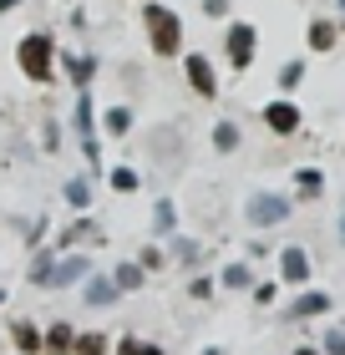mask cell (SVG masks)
Returning a JSON list of instances; mask_svg holds the SVG:
<instances>
[{
	"instance_id": "6da1fadb",
	"label": "cell",
	"mask_w": 345,
	"mask_h": 355,
	"mask_svg": "<svg viewBox=\"0 0 345 355\" xmlns=\"http://www.w3.org/2000/svg\"><path fill=\"white\" fill-rule=\"evenodd\" d=\"M142 21H147V36H153V51L158 56H178V46H183V26H178V15L162 10V6H147Z\"/></svg>"
},
{
	"instance_id": "7a4b0ae2",
	"label": "cell",
	"mask_w": 345,
	"mask_h": 355,
	"mask_svg": "<svg viewBox=\"0 0 345 355\" xmlns=\"http://www.w3.org/2000/svg\"><path fill=\"white\" fill-rule=\"evenodd\" d=\"M15 56H21V71L31 76V82H51V56H56V46H51V36H26L21 46H15Z\"/></svg>"
},
{
	"instance_id": "3957f363",
	"label": "cell",
	"mask_w": 345,
	"mask_h": 355,
	"mask_svg": "<svg viewBox=\"0 0 345 355\" xmlns=\"http://www.w3.org/2000/svg\"><path fill=\"white\" fill-rule=\"evenodd\" d=\"M289 218V198H279V193H254L249 198V223H259V229H269V223Z\"/></svg>"
},
{
	"instance_id": "277c9868",
	"label": "cell",
	"mask_w": 345,
	"mask_h": 355,
	"mask_svg": "<svg viewBox=\"0 0 345 355\" xmlns=\"http://www.w3.org/2000/svg\"><path fill=\"white\" fill-rule=\"evenodd\" d=\"M254 46H259L254 26H234V31H228V61H234L239 71H244V67L254 61Z\"/></svg>"
},
{
	"instance_id": "5b68a950",
	"label": "cell",
	"mask_w": 345,
	"mask_h": 355,
	"mask_svg": "<svg viewBox=\"0 0 345 355\" xmlns=\"http://www.w3.org/2000/svg\"><path fill=\"white\" fill-rule=\"evenodd\" d=\"M188 82H193L199 96H219V76H213V67L203 56H188Z\"/></svg>"
},
{
	"instance_id": "8992f818",
	"label": "cell",
	"mask_w": 345,
	"mask_h": 355,
	"mask_svg": "<svg viewBox=\"0 0 345 355\" xmlns=\"http://www.w3.org/2000/svg\"><path fill=\"white\" fill-rule=\"evenodd\" d=\"M264 122L274 127V132H279V137H289V132H294V127H300V112H294L289 102H274V107L264 112Z\"/></svg>"
},
{
	"instance_id": "52a82bcc",
	"label": "cell",
	"mask_w": 345,
	"mask_h": 355,
	"mask_svg": "<svg viewBox=\"0 0 345 355\" xmlns=\"http://www.w3.org/2000/svg\"><path fill=\"white\" fill-rule=\"evenodd\" d=\"M81 274H87V259H81V254H71L67 264L46 269V284H71V279H81Z\"/></svg>"
},
{
	"instance_id": "ba28073f",
	"label": "cell",
	"mask_w": 345,
	"mask_h": 355,
	"mask_svg": "<svg viewBox=\"0 0 345 355\" xmlns=\"http://www.w3.org/2000/svg\"><path fill=\"white\" fill-rule=\"evenodd\" d=\"M279 274H285L289 284H300L305 274H310V264H305V254H300V249H285V254H279Z\"/></svg>"
},
{
	"instance_id": "9c48e42d",
	"label": "cell",
	"mask_w": 345,
	"mask_h": 355,
	"mask_svg": "<svg viewBox=\"0 0 345 355\" xmlns=\"http://www.w3.org/2000/svg\"><path fill=\"white\" fill-rule=\"evenodd\" d=\"M325 310H330V295H315V289H310V295H300V300H294V310L289 315H325Z\"/></svg>"
},
{
	"instance_id": "30bf717a",
	"label": "cell",
	"mask_w": 345,
	"mask_h": 355,
	"mask_svg": "<svg viewBox=\"0 0 345 355\" xmlns=\"http://www.w3.org/2000/svg\"><path fill=\"white\" fill-rule=\"evenodd\" d=\"M67 71H71V82H76V87H87V82H92V71H96V61H92V56H67Z\"/></svg>"
},
{
	"instance_id": "8fae6325",
	"label": "cell",
	"mask_w": 345,
	"mask_h": 355,
	"mask_svg": "<svg viewBox=\"0 0 345 355\" xmlns=\"http://www.w3.org/2000/svg\"><path fill=\"white\" fill-rule=\"evenodd\" d=\"M15 345H21L26 355H36V350H46V340L36 335V325H26V320H21V325H15Z\"/></svg>"
},
{
	"instance_id": "7c38bea8",
	"label": "cell",
	"mask_w": 345,
	"mask_h": 355,
	"mask_svg": "<svg viewBox=\"0 0 345 355\" xmlns=\"http://www.w3.org/2000/svg\"><path fill=\"white\" fill-rule=\"evenodd\" d=\"M213 148H219V153H234V148H239V127H234V122H219V127H213Z\"/></svg>"
},
{
	"instance_id": "4fadbf2b",
	"label": "cell",
	"mask_w": 345,
	"mask_h": 355,
	"mask_svg": "<svg viewBox=\"0 0 345 355\" xmlns=\"http://www.w3.org/2000/svg\"><path fill=\"white\" fill-rule=\"evenodd\" d=\"M310 46H315V51H330V46H335V26L315 21V26H310Z\"/></svg>"
},
{
	"instance_id": "5bb4252c",
	"label": "cell",
	"mask_w": 345,
	"mask_h": 355,
	"mask_svg": "<svg viewBox=\"0 0 345 355\" xmlns=\"http://www.w3.org/2000/svg\"><path fill=\"white\" fill-rule=\"evenodd\" d=\"M127 127H133V112H127V107H112V112H107V132H112V137H122Z\"/></svg>"
},
{
	"instance_id": "9a60e30c",
	"label": "cell",
	"mask_w": 345,
	"mask_h": 355,
	"mask_svg": "<svg viewBox=\"0 0 345 355\" xmlns=\"http://www.w3.org/2000/svg\"><path fill=\"white\" fill-rule=\"evenodd\" d=\"M46 350H56V355L71 350V330H67V325H51V335H46Z\"/></svg>"
},
{
	"instance_id": "2e32d148",
	"label": "cell",
	"mask_w": 345,
	"mask_h": 355,
	"mask_svg": "<svg viewBox=\"0 0 345 355\" xmlns=\"http://www.w3.org/2000/svg\"><path fill=\"white\" fill-rule=\"evenodd\" d=\"M173 218H178V214H173V203L162 198V203H158V214H153V229H158V234H168V229H173Z\"/></svg>"
},
{
	"instance_id": "e0dca14e",
	"label": "cell",
	"mask_w": 345,
	"mask_h": 355,
	"mask_svg": "<svg viewBox=\"0 0 345 355\" xmlns=\"http://www.w3.org/2000/svg\"><path fill=\"white\" fill-rule=\"evenodd\" d=\"M71 350L76 355H102L107 345H102V335H81V340H71Z\"/></svg>"
},
{
	"instance_id": "ac0fdd59",
	"label": "cell",
	"mask_w": 345,
	"mask_h": 355,
	"mask_svg": "<svg viewBox=\"0 0 345 355\" xmlns=\"http://www.w3.org/2000/svg\"><path fill=\"white\" fill-rule=\"evenodd\" d=\"M87 300H92V304H112V284H107V279H92V284H87Z\"/></svg>"
},
{
	"instance_id": "d6986e66",
	"label": "cell",
	"mask_w": 345,
	"mask_h": 355,
	"mask_svg": "<svg viewBox=\"0 0 345 355\" xmlns=\"http://www.w3.org/2000/svg\"><path fill=\"white\" fill-rule=\"evenodd\" d=\"M112 188H117V193H133V188H137V173H133V168H117V173H112Z\"/></svg>"
},
{
	"instance_id": "ffe728a7",
	"label": "cell",
	"mask_w": 345,
	"mask_h": 355,
	"mask_svg": "<svg viewBox=\"0 0 345 355\" xmlns=\"http://www.w3.org/2000/svg\"><path fill=\"white\" fill-rule=\"evenodd\" d=\"M294 178H300V193H310V198L320 193V173H315V168H300Z\"/></svg>"
},
{
	"instance_id": "44dd1931",
	"label": "cell",
	"mask_w": 345,
	"mask_h": 355,
	"mask_svg": "<svg viewBox=\"0 0 345 355\" xmlns=\"http://www.w3.org/2000/svg\"><path fill=\"white\" fill-rule=\"evenodd\" d=\"M117 355H162V350H158V345H147V340H122Z\"/></svg>"
},
{
	"instance_id": "7402d4cb",
	"label": "cell",
	"mask_w": 345,
	"mask_h": 355,
	"mask_svg": "<svg viewBox=\"0 0 345 355\" xmlns=\"http://www.w3.org/2000/svg\"><path fill=\"white\" fill-rule=\"evenodd\" d=\"M117 284H122V289H137V284H142V269H137V264H122V269H117Z\"/></svg>"
},
{
	"instance_id": "603a6c76",
	"label": "cell",
	"mask_w": 345,
	"mask_h": 355,
	"mask_svg": "<svg viewBox=\"0 0 345 355\" xmlns=\"http://www.w3.org/2000/svg\"><path fill=\"white\" fill-rule=\"evenodd\" d=\"M76 127H81V137H92V102L87 96L76 102Z\"/></svg>"
},
{
	"instance_id": "cb8c5ba5",
	"label": "cell",
	"mask_w": 345,
	"mask_h": 355,
	"mask_svg": "<svg viewBox=\"0 0 345 355\" xmlns=\"http://www.w3.org/2000/svg\"><path fill=\"white\" fill-rule=\"evenodd\" d=\"M224 284H228V289H244V284H249V269H244V264H228Z\"/></svg>"
},
{
	"instance_id": "d4e9b609",
	"label": "cell",
	"mask_w": 345,
	"mask_h": 355,
	"mask_svg": "<svg viewBox=\"0 0 345 355\" xmlns=\"http://www.w3.org/2000/svg\"><path fill=\"white\" fill-rule=\"evenodd\" d=\"M300 76H305V61H289V67L279 71V87H294V82H300Z\"/></svg>"
},
{
	"instance_id": "484cf974",
	"label": "cell",
	"mask_w": 345,
	"mask_h": 355,
	"mask_svg": "<svg viewBox=\"0 0 345 355\" xmlns=\"http://www.w3.org/2000/svg\"><path fill=\"white\" fill-rule=\"evenodd\" d=\"M67 198L81 208V203H92V193H87V183H71V188H67Z\"/></svg>"
},
{
	"instance_id": "4316f807",
	"label": "cell",
	"mask_w": 345,
	"mask_h": 355,
	"mask_svg": "<svg viewBox=\"0 0 345 355\" xmlns=\"http://www.w3.org/2000/svg\"><path fill=\"white\" fill-rule=\"evenodd\" d=\"M213 295V279H193V300H208Z\"/></svg>"
},
{
	"instance_id": "83f0119b",
	"label": "cell",
	"mask_w": 345,
	"mask_h": 355,
	"mask_svg": "<svg viewBox=\"0 0 345 355\" xmlns=\"http://www.w3.org/2000/svg\"><path fill=\"white\" fill-rule=\"evenodd\" d=\"M325 350H330V355H345V335H330V340H325Z\"/></svg>"
},
{
	"instance_id": "f1b7e54d",
	"label": "cell",
	"mask_w": 345,
	"mask_h": 355,
	"mask_svg": "<svg viewBox=\"0 0 345 355\" xmlns=\"http://www.w3.org/2000/svg\"><path fill=\"white\" fill-rule=\"evenodd\" d=\"M10 6H21V0H0V15H6V10H10Z\"/></svg>"
},
{
	"instance_id": "f546056e",
	"label": "cell",
	"mask_w": 345,
	"mask_h": 355,
	"mask_svg": "<svg viewBox=\"0 0 345 355\" xmlns=\"http://www.w3.org/2000/svg\"><path fill=\"white\" fill-rule=\"evenodd\" d=\"M0 300H6V295H0Z\"/></svg>"
},
{
	"instance_id": "4dcf8cb0",
	"label": "cell",
	"mask_w": 345,
	"mask_h": 355,
	"mask_svg": "<svg viewBox=\"0 0 345 355\" xmlns=\"http://www.w3.org/2000/svg\"><path fill=\"white\" fill-rule=\"evenodd\" d=\"M340 6H345V0H340Z\"/></svg>"
},
{
	"instance_id": "1f68e13d",
	"label": "cell",
	"mask_w": 345,
	"mask_h": 355,
	"mask_svg": "<svg viewBox=\"0 0 345 355\" xmlns=\"http://www.w3.org/2000/svg\"><path fill=\"white\" fill-rule=\"evenodd\" d=\"M208 355H213V350H208Z\"/></svg>"
}]
</instances>
